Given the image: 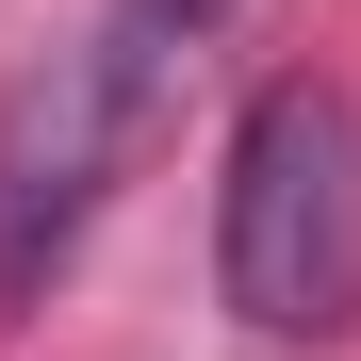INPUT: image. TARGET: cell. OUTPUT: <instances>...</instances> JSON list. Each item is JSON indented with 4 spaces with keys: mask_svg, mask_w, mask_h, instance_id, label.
<instances>
[{
    "mask_svg": "<svg viewBox=\"0 0 361 361\" xmlns=\"http://www.w3.org/2000/svg\"><path fill=\"white\" fill-rule=\"evenodd\" d=\"M214 295L263 345H345L361 329V99L329 66H279L230 115L214 164Z\"/></svg>",
    "mask_w": 361,
    "mask_h": 361,
    "instance_id": "6da1fadb",
    "label": "cell"
},
{
    "mask_svg": "<svg viewBox=\"0 0 361 361\" xmlns=\"http://www.w3.org/2000/svg\"><path fill=\"white\" fill-rule=\"evenodd\" d=\"M132 148H148V115L115 99L82 49H49L17 99H0V312H49V279L82 263V230H99L115 180H132Z\"/></svg>",
    "mask_w": 361,
    "mask_h": 361,
    "instance_id": "7a4b0ae2",
    "label": "cell"
}]
</instances>
